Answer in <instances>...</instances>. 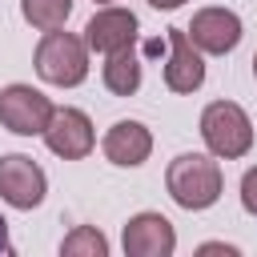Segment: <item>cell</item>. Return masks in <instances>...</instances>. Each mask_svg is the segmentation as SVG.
Listing matches in <instances>:
<instances>
[{"label": "cell", "mask_w": 257, "mask_h": 257, "mask_svg": "<svg viewBox=\"0 0 257 257\" xmlns=\"http://www.w3.org/2000/svg\"><path fill=\"white\" fill-rule=\"evenodd\" d=\"M165 189L181 209L205 213L221 201L225 177H221V165H217L213 153H181L165 169Z\"/></svg>", "instance_id": "cell-1"}, {"label": "cell", "mask_w": 257, "mask_h": 257, "mask_svg": "<svg viewBox=\"0 0 257 257\" xmlns=\"http://www.w3.org/2000/svg\"><path fill=\"white\" fill-rule=\"evenodd\" d=\"M32 64H36V76H40L44 84L76 88V84L88 80V44H84V36H76V32L52 28V32L40 36Z\"/></svg>", "instance_id": "cell-2"}, {"label": "cell", "mask_w": 257, "mask_h": 257, "mask_svg": "<svg viewBox=\"0 0 257 257\" xmlns=\"http://www.w3.org/2000/svg\"><path fill=\"white\" fill-rule=\"evenodd\" d=\"M201 141L217 161H241L253 149V120L237 100H213L201 112Z\"/></svg>", "instance_id": "cell-3"}, {"label": "cell", "mask_w": 257, "mask_h": 257, "mask_svg": "<svg viewBox=\"0 0 257 257\" xmlns=\"http://www.w3.org/2000/svg\"><path fill=\"white\" fill-rule=\"evenodd\" d=\"M52 112H56V104L32 84L0 88V124L8 133H16V137H44Z\"/></svg>", "instance_id": "cell-4"}, {"label": "cell", "mask_w": 257, "mask_h": 257, "mask_svg": "<svg viewBox=\"0 0 257 257\" xmlns=\"http://www.w3.org/2000/svg\"><path fill=\"white\" fill-rule=\"evenodd\" d=\"M48 193V177L44 169L24 157V153H4L0 157V201L12 205V209H36Z\"/></svg>", "instance_id": "cell-5"}, {"label": "cell", "mask_w": 257, "mask_h": 257, "mask_svg": "<svg viewBox=\"0 0 257 257\" xmlns=\"http://www.w3.org/2000/svg\"><path fill=\"white\" fill-rule=\"evenodd\" d=\"M137 32H141L137 12L120 8V4H100L88 16V24H84V44H88V52L112 56L120 48H133L137 44Z\"/></svg>", "instance_id": "cell-6"}, {"label": "cell", "mask_w": 257, "mask_h": 257, "mask_svg": "<svg viewBox=\"0 0 257 257\" xmlns=\"http://www.w3.org/2000/svg\"><path fill=\"white\" fill-rule=\"evenodd\" d=\"M185 32L205 56H225V52H233L241 44L245 24H241V16L233 8H201V12H193V24Z\"/></svg>", "instance_id": "cell-7"}, {"label": "cell", "mask_w": 257, "mask_h": 257, "mask_svg": "<svg viewBox=\"0 0 257 257\" xmlns=\"http://www.w3.org/2000/svg\"><path fill=\"white\" fill-rule=\"evenodd\" d=\"M44 145L48 153H56L60 161H84L92 149H96V133H92V120L80 112V108H56L48 128H44Z\"/></svg>", "instance_id": "cell-8"}, {"label": "cell", "mask_w": 257, "mask_h": 257, "mask_svg": "<svg viewBox=\"0 0 257 257\" xmlns=\"http://www.w3.org/2000/svg\"><path fill=\"white\" fill-rule=\"evenodd\" d=\"M120 245H124L128 257H173L177 253V229L165 213L145 209V213L128 217V225L120 233Z\"/></svg>", "instance_id": "cell-9"}, {"label": "cell", "mask_w": 257, "mask_h": 257, "mask_svg": "<svg viewBox=\"0 0 257 257\" xmlns=\"http://www.w3.org/2000/svg\"><path fill=\"white\" fill-rule=\"evenodd\" d=\"M169 92H197L205 84V52L189 40L185 28H169V64H165Z\"/></svg>", "instance_id": "cell-10"}, {"label": "cell", "mask_w": 257, "mask_h": 257, "mask_svg": "<svg viewBox=\"0 0 257 257\" xmlns=\"http://www.w3.org/2000/svg\"><path fill=\"white\" fill-rule=\"evenodd\" d=\"M100 153L108 157V165L116 169H137L153 157V133L141 124V120H116L104 141H100Z\"/></svg>", "instance_id": "cell-11"}, {"label": "cell", "mask_w": 257, "mask_h": 257, "mask_svg": "<svg viewBox=\"0 0 257 257\" xmlns=\"http://www.w3.org/2000/svg\"><path fill=\"white\" fill-rule=\"evenodd\" d=\"M100 76H104V88H108L112 96H133V92L141 88V56H137L133 48L112 52V56H104Z\"/></svg>", "instance_id": "cell-12"}, {"label": "cell", "mask_w": 257, "mask_h": 257, "mask_svg": "<svg viewBox=\"0 0 257 257\" xmlns=\"http://www.w3.org/2000/svg\"><path fill=\"white\" fill-rule=\"evenodd\" d=\"M20 16L32 28L52 32V28H64V20L72 16V0H20Z\"/></svg>", "instance_id": "cell-13"}, {"label": "cell", "mask_w": 257, "mask_h": 257, "mask_svg": "<svg viewBox=\"0 0 257 257\" xmlns=\"http://www.w3.org/2000/svg\"><path fill=\"white\" fill-rule=\"evenodd\" d=\"M60 257H108V237L96 225H76L60 241Z\"/></svg>", "instance_id": "cell-14"}, {"label": "cell", "mask_w": 257, "mask_h": 257, "mask_svg": "<svg viewBox=\"0 0 257 257\" xmlns=\"http://www.w3.org/2000/svg\"><path fill=\"white\" fill-rule=\"evenodd\" d=\"M241 209L249 217H257V165L245 169V177H241Z\"/></svg>", "instance_id": "cell-15"}, {"label": "cell", "mask_w": 257, "mask_h": 257, "mask_svg": "<svg viewBox=\"0 0 257 257\" xmlns=\"http://www.w3.org/2000/svg\"><path fill=\"white\" fill-rule=\"evenodd\" d=\"M201 253H241V249H237V245H225V241H205Z\"/></svg>", "instance_id": "cell-16"}, {"label": "cell", "mask_w": 257, "mask_h": 257, "mask_svg": "<svg viewBox=\"0 0 257 257\" xmlns=\"http://www.w3.org/2000/svg\"><path fill=\"white\" fill-rule=\"evenodd\" d=\"M149 4H153L157 12H173V8H181L185 0H149Z\"/></svg>", "instance_id": "cell-17"}, {"label": "cell", "mask_w": 257, "mask_h": 257, "mask_svg": "<svg viewBox=\"0 0 257 257\" xmlns=\"http://www.w3.org/2000/svg\"><path fill=\"white\" fill-rule=\"evenodd\" d=\"M0 253H8V221L0 217Z\"/></svg>", "instance_id": "cell-18"}, {"label": "cell", "mask_w": 257, "mask_h": 257, "mask_svg": "<svg viewBox=\"0 0 257 257\" xmlns=\"http://www.w3.org/2000/svg\"><path fill=\"white\" fill-rule=\"evenodd\" d=\"M253 76H257V52H253Z\"/></svg>", "instance_id": "cell-19"}, {"label": "cell", "mask_w": 257, "mask_h": 257, "mask_svg": "<svg viewBox=\"0 0 257 257\" xmlns=\"http://www.w3.org/2000/svg\"><path fill=\"white\" fill-rule=\"evenodd\" d=\"M92 4H112V0H92Z\"/></svg>", "instance_id": "cell-20"}]
</instances>
